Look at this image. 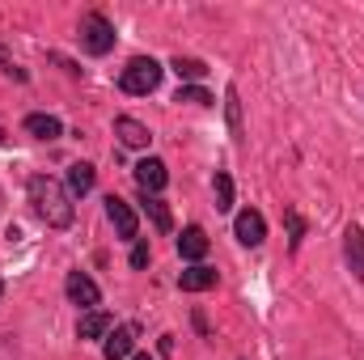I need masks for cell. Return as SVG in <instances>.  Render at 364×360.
I'll return each mask as SVG.
<instances>
[{
  "label": "cell",
  "instance_id": "19",
  "mask_svg": "<svg viewBox=\"0 0 364 360\" xmlns=\"http://www.w3.org/2000/svg\"><path fill=\"white\" fill-rule=\"evenodd\" d=\"M174 102H195V106H212L216 97H212V93L203 90V85H182V90H178V97H174Z\"/></svg>",
  "mask_w": 364,
  "mask_h": 360
},
{
  "label": "cell",
  "instance_id": "15",
  "mask_svg": "<svg viewBox=\"0 0 364 360\" xmlns=\"http://www.w3.org/2000/svg\"><path fill=\"white\" fill-rule=\"evenodd\" d=\"M140 208L149 212V221H153L161 233H170V229H174V216H170V208H166L157 195H144V191H140Z\"/></svg>",
  "mask_w": 364,
  "mask_h": 360
},
{
  "label": "cell",
  "instance_id": "14",
  "mask_svg": "<svg viewBox=\"0 0 364 360\" xmlns=\"http://www.w3.org/2000/svg\"><path fill=\"white\" fill-rule=\"evenodd\" d=\"M343 255H348V268L364 280V233L356 225H348V233H343Z\"/></svg>",
  "mask_w": 364,
  "mask_h": 360
},
{
  "label": "cell",
  "instance_id": "9",
  "mask_svg": "<svg viewBox=\"0 0 364 360\" xmlns=\"http://www.w3.org/2000/svg\"><path fill=\"white\" fill-rule=\"evenodd\" d=\"M132 348H136V331L132 327H114L102 344V356L106 360H132Z\"/></svg>",
  "mask_w": 364,
  "mask_h": 360
},
{
  "label": "cell",
  "instance_id": "23",
  "mask_svg": "<svg viewBox=\"0 0 364 360\" xmlns=\"http://www.w3.org/2000/svg\"><path fill=\"white\" fill-rule=\"evenodd\" d=\"M0 68H4V73H9L13 81H26V68H17V64H13V55H9L4 47H0Z\"/></svg>",
  "mask_w": 364,
  "mask_h": 360
},
{
  "label": "cell",
  "instance_id": "1",
  "mask_svg": "<svg viewBox=\"0 0 364 360\" xmlns=\"http://www.w3.org/2000/svg\"><path fill=\"white\" fill-rule=\"evenodd\" d=\"M30 203H34V212H38V221H47L51 229H68L73 225V195L60 186L55 179H47V174H34L30 179Z\"/></svg>",
  "mask_w": 364,
  "mask_h": 360
},
{
  "label": "cell",
  "instance_id": "4",
  "mask_svg": "<svg viewBox=\"0 0 364 360\" xmlns=\"http://www.w3.org/2000/svg\"><path fill=\"white\" fill-rule=\"evenodd\" d=\"M106 216H110V225H114V233H119L123 242H136V233H140V221H136V212H132V203H127V199H119V195H106Z\"/></svg>",
  "mask_w": 364,
  "mask_h": 360
},
{
  "label": "cell",
  "instance_id": "13",
  "mask_svg": "<svg viewBox=\"0 0 364 360\" xmlns=\"http://www.w3.org/2000/svg\"><path fill=\"white\" fill-rule=\"evenodd\" d=\"M26 132L38 136V140H60L64 136V123L55 115H26Z\"/></svg>",
  "mask_w": 364,
  "mask_h": 360
},
{
  "label": "cell",
  "instance_id": "5",
  "mask_svg": "<svg viewBox=\"0 0 364 360\" xmlns=\"http://www.w3.org/2000/svg\"><path fill=\"white\" fill-rule=\"evenodd\" d=\"M64 292H68V301H73V305H81V309H93V305L102 301L97 284H93L85 271H68V280H64Z\"/></svg>",
  "mask_w": 364,
  "mask_h": 360
},
{
  "label": "cell",
  "instance_id": "3",
  "mask_svg": "<svg viewBox=\"0 0 364 360\" xmlns=\"http://www.w3.org/2000/svg\"><path fill=\"white\" fill-rule=\"evenodd\" d=\"M81 47L90 55H106L114 47V26L102 17V13H85L81 17Z\"/></svg>",
  "mask_w": 364,
  "mask_h": 360
},
{
  "label": "cell",
  "instance_id": "26",
  "mask_svg": "<svg viewBox=\"0 0 364 360\" xmlns=\"http://www.w3.org/2000/svg\"><path fill=\"white\" fill-rule=\"evenodd\" d=\"M0 297H4V284H0Z\"/></svg>",
  "mask_w": 364,
  "mask_h": 360
},
{
  "label": "cell",
  "instance_id": "16",
  "mask_svg": "<svg viewBox=\"0 0 364 360\" xmlns=\"http://www.w3.org/2000/svg\"><path fill=\"white\" fill-rule=\"evenodd\" d=\"M85 191H93V166L77 162V166H68V195H85Z\"/></svg>",
  "mask_w": 364,
  "mask_h": 360
},
{
  "label": "cell",
  "instance_id": "8",
  "mask_svg": "<svg viewBox=\"0 0 364 360\" xmlns=\"http://www.w3.org/2000/svg\"><path fill=\"white\" fill-rule=\"evenodd\" d=\"M114 136H119V144H127V149H149V140H153V132L140 123V119H114Z\"/></svg>",
  "mask_w": 364,
  "mask_h": 360
},
{
  "label": "cell",
  "instance_id": "17",
  "mask_svg": "<svg viewBox=\"0 0 364 360\" xmlns=\"http://www.w3.org/2000/svg\"><path fill=\"white\" fill-rule=\"evenodd\" d=\"M174 73H178L182 81H203L208 77V64L203 60H195V55H174V64H170Z\"/></svg>",
  "mask_w": 364,
  "mask_h": 360
},
{
  "label": "cell",
  "instance_id": "6",
  "mask_svg": "<svg viewBox=\"0 0 364 360\" xmlns=\"http://www.w3.org/2000/svg\"><path fill=\"white\" fill-rule=\"evenodd\" d=\"M233 229H237V242H242V246H263V238H267V221H263V212H255V208L237 212Z\"/></svg>",
  "mask_w": 364,
  "mask_h": 360
},
{
  "label": "cell",
  "instance_id": "11",
  "mask_svg": "<svg viewBox=\"0 0 364 360\" xmlns=\"http://www.w3.org/2000/svg\"><path fill=\"white\" fill-rule=\"evenodd\" d=\"M178 255L186 259V263H199V259L208 255V233H203L199 225L182 229V238H178Z\"/></svg>",
  "mask_w": 364,
  "mask_h": 360
},
{
  "label": "cell",
  "instance_id": "18",
  "mask_svg": "<svg viewBox=\"0 0 364 360\" xmlns=\"http://www.w3.org/2000/svg\"><path fill=\"white\" fill-rule=\"evenodd\" d=\"M212 191H216V212H233V179H229L225 170H216Z\"/></svg>",
  "mask_w": 364,
  "mask_h": 360
},
{
  "label": "cell",
  "instance_id": "2",
  "mask_svg": "<svg viewBox=\"0 0 364 360\" xmlns=\"http://www.w3.org/2000/svg\"><path fill=\"white\" fill-rule=\"evenodd\" d=\"M161 73H166V68H161L153 55H136V60L123 68L119 90H123V93H136V97H140V93H153L157 85H161Z\"/></svg>",
  "mask_w": 364,
  "mask_h": 360
},
{
  "label": "cell",
  "instance_id": "20",
  "mask_svg": "<svg viewBox=\"0 0 364 360\" xmlns=\"http://www.w3.org/2000/svg\"><path fill=\"white\" fill-rule=\"evenodd\" d=\"M225 115H229V127L242 132V102H237V90L225 93Z\"/></svg>",
  "mask_w": 364,
  "mask_h": 360
},
{
  "label": "cell",
  "instance_id": "21",
  "mask_svg": "<svg viewBox=\"0 0 364 360\" xmlns=\"http://www.w3.org/2000/svg\"><path fill=\"white\" fill-rule=\"evenodd\" d=\"M284 216H288V233H292V250H296V246H301V238H305V221H301L292 208H288Z\"/></svg>",
  "mask_w": 364,
  "mask_h": 360
},
{
  "label": "cell",
  "instance_id": "25",
  "mask_svg": "<svg viewBox=\"0 0 364 360\" xmlns=\"http://www.w3.org/2000/svg\"><path fill=\"white\" fill-rule=\"evenodd\" d=\"M0 144H4V132H0Z\"/></svg>",
  "mask_w": 364,
  "mask_h": 360
},
{
  "label": "cell",
  "instance_id": "10",
  "mask_svg": "<svg viewBox=\"0 0 364 360\" xmlns=\"http://www.w3.org/2000/svg\"><path fill=\"white\" fill-rule=\"evenodd\" d=\"M178 288H182V292H208V288H216V268L191 263V268L178 275Z\"/></svg>",
  "mask_w": 364,
  "mask_h": 360
},
{
  "label": "cell",
  "instance_id": "12",
  "mask_svg": "<svg viewBox=\"0 0 364 360\" xmlns=\"http://www.w3.org/2000/svg\"><path fill=\"white\" fill-rule=\"evenodd\" d=\"M114 331V322H110V314H102V309H90L81 322H77V335L81 339H106Z\"/></svg>",
  "mask_w": 364,
  "mask_h": 360
},
{
  "label": "cell",
  "instance_id": "7",
  "mask_svg": "<svg viewBox=\"0 0 364 360\" xmlns=\"http://www.w3.org/2000/svg\"><path fill=\"white\" fill-rule=\"evenodd\" d=\"M136 182H140V191H144V195H157V191L170 182L166 162H161V157H144V162H136Z\"/></svg>",
  "mask_w": 364,
  "mask_h": 360
},
{
  "label": "cell",
  "instance_id": "22",
  "mask_svg": "<svg viewBox=\"0 0 364 360\" xmlns=\"http://www.w3.org/2000/svg\"><path fill=\"white\" fill-rule=\"evenodd\" d=\"M149 259H153L149 242H136V246H132V268H136V271H140V268H149Z\"/></svg>",
  "mask_w": 364,
  "mask_h": 360
},
{
  "label": "cell",
  "instance_id": "24",
  "mask_svg": "<svg viewBox=\"0 0 364 360\" xmlns=\"http://www.w3.org/2000/svg\"><path fill=\"white\" fill-rule=\"evenodd\" d=\"M132 360H153V356H149V352H140V356H132Z\"/></svg>",
  "mask_w": 364,
  "mask_h": 360
}]
</instances>
